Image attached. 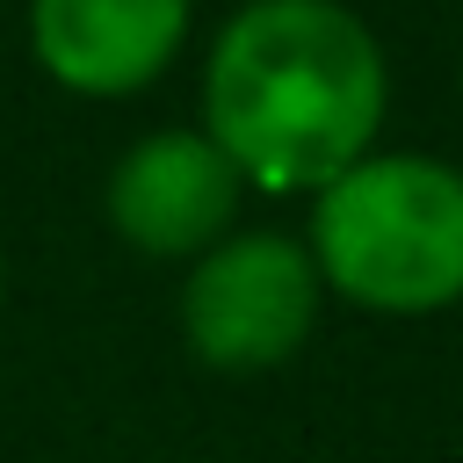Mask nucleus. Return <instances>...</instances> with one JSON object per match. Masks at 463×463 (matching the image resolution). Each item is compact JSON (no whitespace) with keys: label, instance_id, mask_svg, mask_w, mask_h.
Wrapping results in <instances>:
<instances>
[{"label":"nucleus","instance_id":"nucleus-1","mask_svg":"<svg viewBox=\"0 0 463 463\" xmlns=\"http://www.w3.org/2000/svg\"><path fill=\"white\" fill-rule=\"evenodd\" d=\"M383 43L340 0H246L203 58V137L268 195H318L376 152Z\"/></svg>","mask_w":463,"mask_h":463},{"label":"nucleus","instance_id":"nucleus-2","mask_svg":"<svg viewBox=\"0 0 463 463\" xmlns=\"http://www.w3.org/2000/svg\"><path fill=\"white\" fill-rule=\"evenodd\" d=\"M318 289L376 318L463 304V166L434 152H369L311 195L304 239Z\"/></svg>","mask_w":463,"mask_h":463},{"label":"nucleus","instance_id":"nucleus-3","mask_svg":"<svg viewBox=\"0 0 463 463\" xmlns=\"http://www.w3.org/2000/svg\"><path fill=\"white\" fill-rule=\"evenodd\" d=\"M318 268L289 232H224L210 253L188 260L181 282V340L195 362L224 376H253L289 362L318 318Z\"/></svg>","mask_w":463,"mask_h":463},{"label":"nucleus","instance_id":"nucleus-4","mask_svg":"<svg viewBox=\"0 0 463 463\" xmlns=\"http://www.w3.org/2000/svg\"><path fill=\"white\" fill-rule=\"evenodd\" d=\"M239 166L203 130H145L109 166V224L123 246L152 260H195L210 253L239 217Z\"/></svg>","mask_w":463,"mask_h":463},{"label":"nucleus","instance_id":"nucleus-5","mask_svg":"<svg viewBox=\"0 0 463 463\" xmlns=\"http://www.w3.org/2000/svg\"><path fill=\"white\" fill-rule=\"evenodd\" d=\"M188 36V0H29L36 65L87 101L152 87Z\"/></svg>","mask_w":463,"mask_h":463}]
</instances>
